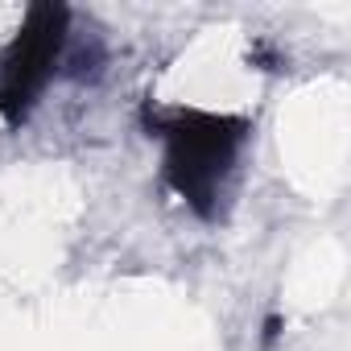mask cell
<instances>
[{"label": "cell", "instance_id": "2", "mask_svg": "<svg viewBox=\"0 0 351 351\" xmlns=\"http://www.w3.org/2000/svg\"><path fill=\"white\" fill-rule=\"evenodd\" d=\"M71 9L66 5H29L17 34L9 38V46L0 50V120L9 128H21L46 87L54 83V75L62 71L66 62V50H71Z\"/></svg>", "mask_w": 351, "mask_h": 351}, {"label": "cell", "instance_id": "1", "mask_svg": "<svg viewBox=\"0 0 351 351\" xmlns=\"http://www.w3.org/2000/svg\"><path fill=\"white\" fill-rule=\"evenodd\" d=\"M145 128L161 145V182L169 195L182 199L199 219H219L252 141V116L199 104H153L145 108Z\"/></svg>", "mask_w": 351, "mask_h": 351}]
</instances>
